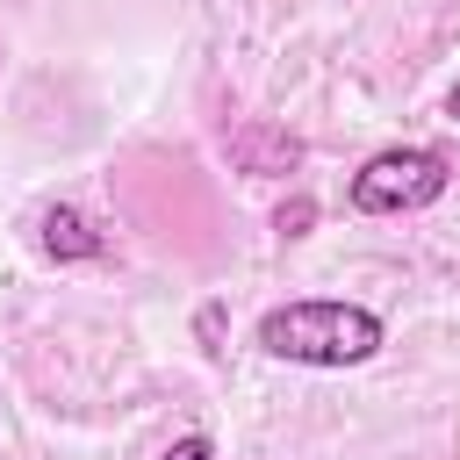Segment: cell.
<instances>
[{"instance_id":"obj_1","label":"cell","mask_w":460,"mask_h":460,"mask_svg":"<svg viewBox=\"0 0 460 460\" xmlns=\"http://www.w3.org/2000/svg\"><path fill=\"white\" fill-rule=\"evenodd\" d=\"M381 316L359 309V302H280L259 316V352L266 359H288V367H359L381 352Z\"/></svg>"},{"instance_id":"obj_2","label":"cell","mask_w":460,"mask_h":460,"mask_svg":"<svg viewBox=\"0 0 460 460\" xmlns=\"http://www.w3.org/2000/svg\"><path fill=\"white\" fill-rule=\"evenodd\" d=\"M446 187H453V165L431 144H388L352 172V208L359 216H410V208H431Z\"/></svg>"},{"instance_id":"obj_3","label":"cell","mask_w":460,"mask_h":460,"mask_svg":"<svg viewBox=\"0 0 460 460\" xmlns=\"http://www.w3.org/2000/svg\"><path fill=\"white\" fill-rule=\"evenodd\" d=\"M36 244H43V259H58V266H79V259H101V252H108L101 223H93L86 208H72V201L36 208Z\"/></svg>"},{"instance_id":"obj_4","label":"cell","mask_w":460,"mask_h":460,"mask_svg":"<svg viewBox=\"0 0 460 460\" xmlns=\"http://www.w3.org/2000/svg\"><path fill=\"white\" fill-rule=\"evenodd\" d=\"M230 158H237L244 172H295V165H302V144H295L288 129H273V122H244V129L230 137Z\"/></svg>"},{"instance_id":"obj_5","label":"cell","mask_w":460,"mask_h":460,"mask_svg":"<svg viewBox=\"0 0 460 460\" xmlns=\"http://www.w3.org/2000/svg\"><path fill=\"white\" fill-rule=\"evenodd\" d=\"M309 223H316V201H309V194L280 201V216H273V230H280V237H309Z\"/></svg>"},{"instance_id":"obj_6","label":"cell","mask_w":460,"mask_h":460,"mask_svg":"<svg viewBox=\"0 0 460 460\" xmlns=\"http://www.w3.org/2000/svg\"><path fill=\"white\" fill-rule=\"evenodd\" d=\"M216 446H208V431H187V438H172L165 446V460H208Z\"/></svg>"},{"instance_id":"obj_7","label":"cell","mask_w":460,"mask_h":460,"mask_svg":"<svg viewBox=\"0 0 460 460\" xmlns=\"http://www.w3.org/2000/svg\"><path fill=\"white\" fill-rule=\"evenodd\" d=\"M194 331H201V338H208V352H216V338H223V309H216V302H208V309H201V316H194Z\"/></svg>"},{"instance_id":"obj_8","label":"cell","mask_w":460,"mask_h":460,"mask_svg":"<svg viewBox=\"0 0 460 460\" xmlns=\"http://www.w3.org/2000/svg\"><path fill=\"white\" fill-rule=\"evenodd\" d=\"M446 115H453V122H460V86H453V93H446Z\"/></svg>"}]
</instances>
